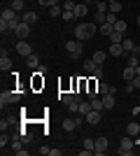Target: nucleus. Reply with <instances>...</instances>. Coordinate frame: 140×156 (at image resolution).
<instances>
[{
	"instance_id": "obj_36",
	"label": "nucleus",
	"mask_w": 140,
	"mask_h": 156,
	"mask_svg": "<svg viewBox=\"0 0 140 156\" xmlns=\"http://www.w3.org/2000/svg\"><path fill=\"white\" fill-rule=\"evenodd\" d=\"M110 12H114V14L121 12V2H119V0H117V2H110Z\"/></svg>"
},
{
	"instance_id": "obj_47",
	"label": "nucleus",
	"mask_w": 140,
	"mask_h": 156,
	"mask_svg": "<svg viewBox=\"0 0 140 156\" xmlns=\"http://www.w3.org/2000/svg\"><path fill=\"white\" fill-rule=\"evenodd\" d=\"M135 75H140V65H138V68H135Z\"/></svg>"
},
{
	"instance_id": "obj_3",
	"label": "nucleus",
	"mask_w": 140,
	"mask_h": 156,
	"mask_svg": "<svg viewBox=\"0 0 140 156\" xmlns=\"http://www.w3.org/2000/svg\"><path fill=\"white\" fill-rule=\"evenodd\" d=\"M21 100V93L19 91H2L0 93V107L5 110V105H9V103H19Z\"/></svg>"
},
{
	"instance_id": "obj_35",
	"label": "nucleus",
	"mask_w": 140,
	"mask_h": 156,
	"mask_svg": "<svg viewBox=\"0 0 140 156\" xmlns=\"http://www.w3.org/2000/svg\"><path fill=\"white\" fill-rule=\"evenodd\" d=\"M38 2H40L42 7H47V9H49V7H54V5H59V0H38Z\"/></svg>"
},
{
	"instance_id": "obj_46",
	"label": "nucleus",
	"mask_w": 140,
	"mask_h": 156,
	"mask_svg": "<svg viewBox=\"0 0 140 156\" xmlns=\"http://www.w3.org/2000/svg\"><path fill=\"white\" fill-rule=\"evenodd\" d=\"M82 2H84V5H91V2H98V0H82Z\"/></svg>"
},
{
	"instance_id": "obj_17",
	"label": "nucleus",
	"mask_w": 140,
	"mask_h": 156,
	"mask_svg": "<svg viewBox=\"0 0 140 156\" xmlns=\"http://www.w3.org/2000/svg\"><path fill=\"white\" fill-rule=\"evenodd\" d=\"M121 75H124V79H126V82H133V79H135V68H131V65H126Z\"/></svg>"
},
{
	"instance_id": "obj_4",
	"label": "nucleus",
	"mask_w": 140,
	"mask_h": 156,
	"mask_svg": "<svg viewBox=\"0 0 140 156\" xmlns=\"http://www.w3.org/2000/svg\"><path fill=\"white\" fill-rule=\"evenodd\" d=\"M117 154H121V156H133V137H131V135L121 137V144H119V149H117Z\"/></svg>"
},
{
	"instance_id": "obj_20",
	"label": "nucleus",
	"mask_w": 140,
	"mask_h": 156,
	"mask_svg": "<svg viewBox=\"0 0 140 156\" xmlns=\"http://www.w3.org/2000/svg\"><path fill=\"white\" fill-rule=\"evenodd\" d=\"M124 44H112L110 47V56H124Z\"/></svg>"
},
{
	"instance_id": "obj_15",
	"label": "nucleus",
	"mask_w": 140,
	"mask_h": 156,
	"mask_svg": "<svg viewBox=\"0 0 140 156\" xmlns=\"http://www.w3.org/2000/svg\"><path fill=\"white\" fill-rule=\"evenodd\" d=\"M100 98H103L105 110H112V107H114V93H105V96H100Z\"/></svg>"
},
{
	"instance_id": "obj_23",
	"label": "nucleus",
	"mask_w": 140,
	"mask_h": 156,
	"mask_svg": "<svg viewBox=\"0 0 140 156\" xmlns=\"http://www.w3.org/2000/svg\"><path fill=\"white\" fill-rule=\"evenodd\" d=\"M26 63H28V68H40V58H38L35 54H31V56H26Z\"/></svg>"
},
{
	"instance_id": "obj_50",
	"label": "nucleus",
	"mask_w": 140,
	"mask_h": 156,
	"mask_svg": "<svg viewBox=\"0 0 140 156\" xmlns=\"http://www.w3.org/2000/svg\"><path fill=\"white\" fill-rule=\"evenodd\" d=\"M138 100H140V93H138Z\"/></svg>"
},
{
	"instance_id": "obj_11",
	"label": "nucleus",
	"mask_w": 140,
	"mask_h": 156,
	"mask_svg": "<svg viewBox=\"0 0 140 156\" xmlns=\"http://www.w3.org/2000/svg\"><path fill=\"white\" fill-rule=\"evenodd\" d=\"M0 70H2V72H7V70H12V58H9V56H7L5 51L0 54Z\"/></svg>"
},
{
	"instance_id": "obj_13",
	"label": "nucleus",
	"mask_w": 140,
	"mask_h": 156,
	"mask_svg": "<svg viewBox=\"0 0 140 156\" xmlns=\"http://www.w3.org/2000/svg\"><path fill=\"white\" fill-rule=\"evenodd\" d=\"M84 119H87V124H91V126H96L100 121V112H96V110H91L89 114H84Z\"/></svg>"
},
{
	"instance_id": "obj_44",
	"label": "nucleus",
	"mask_w": 140,
	"mask_h": 156,
	"mask_svg": "<svg viewBox=\"0 0 140 156\" xmlns=\"http://www.w3.org/2000/svg\"><path fill=\"white\" fill-rule=\"evenodd\" d=\"M91 154H93L91 149H80V156H91Z\"/></svg>"
},
{
	"instance_id": "obj_29",
	"label": "nucleus",
	"mask_w": 140,
	"mask_h": 156,
	"mask_svg": "<svg viewBox=\"0 0 140 156\" xmlns=\"http://www.w3.org/2000/svg\"><path fill=\"white\" fill-rule=\"evenodd\" d=\"M75 5H77L75 0H63V5H61V7H63V12H73Z\"/></svg>"
},
{
	"instance_id": "obj_27",
	"label": "nucleus",
	"mask_w": 140,
	"mask_h": 156,
	"mask_svg": "<svg viewBox=\"0 0 140 156\" xmlns=\"http://www.w3.org/2000/svg\"><path fill=\"white\" fill-rule=\"evenodd\" d=\"M107 37H110L112 44H121V42H124V35H121V33H112V35H107Z\"/></svg>"
},
{
	"instance_id": "obj_24",
	"label": "nucleus",
	"mask_w": 140,
	"mask_h": 156,
	"mask_svg": "<svg viewBox=\"0 0 140 156\" xmlns=\"http://www.w3.org/2000/svg\"><path fill=\"white\" fill-rule=\"evenodd\" d=\"M121 44H124V51H126V54H131V51L135 49V42H133V40H128V37H124V42H121Z\"/></svg>"
},
{
	"instance_id": "obj_26",
	"label": "nucleus",
	"mask_w": 140,
	"mask_h": 156,
	"mask_svg": "<svg viewBox=\"0 0 140 156\" xmlns=\"http://www.w3.org/2000/svg\"><path fill=\"white\" fill-rule=\"evenodd\" d=\"M96 68H98V63H96L93 58L84 61V70H87V72H91V75H93V70H96Z\"/></svg>"
},
{
	"instance_id": "obj_6",
	"label": "nucleus",
	"mask_w": 140,
	"mask_h": 156,
	"mask_svg": "<svg viewBox=\"0 0 140 156\" xmlns=\"http://www.w3.org/2000/svg\"><path fill=\"white\" fill-rule=\"evenodd\" d=\"M87 12H89V5H84V2H77V5H75V9H73L75 19H84V16H87Z\"/></svg>"
},
{
	"instance_id": "obj_34",
	"label": "nucleus",
	"mask_w": 140,
	"mask_h": 156,
	"mask_svg": "<svg viewBox=\"0 0 140 156\" xmlns=\"http://www.w3.org/2000/svg\"><path fill=\"white\" fill-rule=\"evenodd\" d=\"M82 147H84V149H91V151H93V149H96V140H91V137H87Z\"/></svg>"
},
{
	"instance_id": "obj_19",
	"label": "nucleus",
	"mask_w": 140,
	"mask_h": 156,
	"mask_svg": "<svg viewBox=\"0 0 140 156\" xmlns=\"http://www.w3.org/2000/svg\"><path fill=\"white\" fill-rule=\"evenodd\" d=\"M21 21H26V23H31V26H33L35 21H38V14H35V12H23Z\"/></svg>"
},
{
	"instance_id": "obj_5",
	"label": "nucleus",
	"mask_w": 140,
	"mask_h": 156,
	"mask_svg": "<svg viewBox=\"0 0 140 156\" xmlns=\"http://www.w3.org/2000/svg\"><path fill=\"white\" fill-rule=\"evenodd\" d=\"M16 51H19V56H31V54H33V47L28 44L26 40H21V42H16Z\"/></svg>"
},
{
	"instance_id": "obj_41",
	"label": "nucleus",
	"mask_w": 140,
	"mask_h": 156,
	"mask_svg": "<svg viewBox=\"0 0 140 156\" xmlns=\"http://www.w3.org/2000/svg\"><path fill=\"white\" fill-rule=\"evenodd\" d=\"M7 126H9V121H5V119H2V121H0V130L5 133V130H7Z\"/></svg>"
},
{
	"instance_id": "obj_40",
	"label": "nucleus",
	"mask_w": 140,
	"mask_h": 156,
	"mask_svg": "<svg viewBox=\"0 0 140 156\" xmlns=\"http://www.w3.org/2000/svg\"><path fill=\"white\" fill-rule=\"evenodd\" d=\"M93 77H96V79H103V68H100V65L93 70Z\"/></svg>"
},
{
	"instance_id": "obj_28",
	"label": "nucleus",
	"mask_w": 140,
	"mask_h": 156,
	"mask_svg": "<svg viewBox=\"0 0 140 156\" xmlns=\"http://www.w3.org/2000/svg\"><path fill=\"white\" fill-rule=\"evenodd\" d=\"M91 58L96 61V63H98V65H103V63H105V58H107V54H103V51H96V54H93V56H91Z\"/></svg>"
},
{
	"instance_id": "obj_10",
	"label": "nucleus",
	"mask_w": 140,
	"mask_h": 156,
	"mask_svg": "<svg viewBox=\"0 0 140 156\" xmlns=\"http://www.w3.org/2000/svg\"><path fill=\"white\" fill-rule=\"evenodd\" d=\"M80 124H82V119H66V121H63L61 126H63V130H68V133H73V130L77 128Z\"/></svg>"
},
{
	"instance_id": "obj_12",
	"label": "nucleus",
	"mask_w": 140,
	"mask_h": 156,
	"mask_svg": "<svg viewBox=\"0 0 140 156\" xmlns=\"http://www.w3.org/2000/svg\"><path fill=\"white\" fill-rule=\"evenodd\" d=\"M126 135H131V137L140 135V124H138V121H131V124L126 126Z\"/></svg>"
},
{
	"instance_id": "obj_33",
	"label": "nucleus",
	"mask_w": 140,
	"mask_h": 156,
	"mask_svg": "<svg viewBox=\"0 0 140 156\" xmlns=\"http://www.w3.org/2000/svg\"><path fill=\"white\" fill-rule=\"evenodd\" d=\"M12 9L14 12H23V0H12Z\"/></svg>"
},
{
	"instance_id": "obj_32",
	"label": "nucleus",
	"mask_w": 140,
	"mask_h": 156,
	"mask_svg": "<svg viewBox=\"0 0 140 156\" xmlns=\"http://www.w3.org/2000/svg\"><path fill=\"white\" fill-rule=\"evenodd\" d=\"M61 9H63L61 5H54V7H49V16H61V14H63Z\"/></svg>"
},
{
	"instance_id": "obj_1",
	"label": "nucleus",
	"mask_w": 140,
	"mask_h": 156,
	"mask_svg": "<svg viewBox=\"0 0 140 156\" xmlns=\"http://www.w3.org/2000/svg\"><path fill=\"white\" fill-rule=\"evenodd\" d=\"M96 33H98V26H96V23H80V26L75 28V37L84 42V40L96 37Z\"/></svg>"
},
{
	"instance_id": "obj_43",
	"label": "nucleus",
	"mask_w": 140,
	"mask_h": 156,
	"mask_svg": "<svg viewBox=\"0 0 140 156\" xmlns=\"http://www.w3.org/2000/svg\"><path fill=\"white\" fill-rule=\"evenodd\" d=\"M133 86H135V89L140 91V75H135V79H133Z\"/></svg>"
},
{
	"instance_id": "obj_49",
	"label": "nucleus",
	"mask_w": 140,
	"mask_h": 156,
	"mask_svg": "<svg viewBox=\"0 0 140 156\" xmlns=\"http://www.w3.org/2000/svg\"><path fill=\"white\" fill-rule=\"evenodd\" d=\"M107 2H117V0H107Z\"/></svg>"
},
{
	"instance_id": "obj_39",
	"label": "nucleus",
	"mask_w": 140,
	"mask_h": 156,
	"mask_svg": "<svg viewBox=\"0 0 140 156\" xmlns=\"http://www.w3.org/2000/svg\"><path fill=\"white\" fill-rule=\"evenodd\" d=\"M61 19H63V21H73L75 14H73V12H63V14H61Z\"/></svg>"
},
{
	"instance_id": "obj_45",
	"label": "nucleus",
	"mask_w": 140,
	"mask_h": 156,
	"mask_svg": "<svg viewBox=\"0 0 140 156\" xmlns=\"http://www.w3.org/2000/svg\"><path fill=\"white\" fill-rule=\"evenodd\" d=\"M49 156H61V149H49Z\"/></svg>"
},
{
	"instance_id": "obj_7",
	"label": "nucleus",
	"mask_w": 140,
	"mask_h": 156,
	"mask_svg": "<svg viewBox=\"0 0 140 156\" xmlns=\"http://www.w3.org/2000/svg\"><path fill=\"white\" fill-rule=\"evenodd\" d=\"M28 33H31V23L21 21L19 26H16V30H14V35H16V37H28Z\"/></svg>"
},
{
	"instance_id": "obj_37",
	"label": "nucleus",
	"mask_w": 140,
	"mask_h": 156,
	"mask_svg": "<svg viewBox=\"0 0 140 156\" xmlns=\"http://www.w3.org/2000/svg\"><path fill=\"white\" fill-rule=\"evenodd\" d=\"M7 144H9V135H7V133H2V135H0V147L5 149Z\"/></svg>"
},
{
	"instance_id": "obj_42",
	"label": "nucleus",
	"mask_w": 140,
	"mask_h": 156,
	"mask_svg": "<svg viewBox=\"0 0 140 156\" xmlns=\"http://www.w3.org/2000/svg\"><path fill=\"white\" fill-rule=\"evenodd\" d=\"M135 91V86H133V82H128V84H126V93H133Z\"/></svg>"
},
{
	"instance_id": "obj_9",
	"label": "nucleus",
	"mask_w": 140,
	"mask_h": 156,
	"mask_svg": "<svg viewBox=\"0 0 140 156\" xmlns=\"http://www.w3.org/2000/svg\"><path fill=\"white\" fill-rule=\"evenodd\" d=\"M12 151L16 156H26V149H23V144H21V137H12Z\"/></svg>"
},
{
	"instance_id": "obj_14",
	"label": "nucleus",
	"mask_w": 140,
	"mask_h": 156,
	"mask_svg": "<svg viewBox=\"0 0 140 156\" xmlns=\"http://www.w3.org/2000/svg\"><path fill=\"white\" fill-rule=\"evenodd\" d=\"M98 33H100V35H112V33H114V23H107V21H105V23H100Z\"/></svg>"
},
{
	"instance_id": "obj_31",
	"label": "nucleus",
	"mask_w": 140,
	"mask_h": 156,
	"mask_svg": "<svg viewBox=\"0 0 140 156\" xmlns=\"http://www.w3.org/2000/svg\"><path fill=\"white\" fill-rule=\"evenodd\" d=\"M89 112H91V100L89 103H82L80 100V114H89Z\"/></svg>"
},
{
	"instance_id": "obj_8",
	"label": "nucleus",
	"mask_w": 140,
	"mask_h": 156,
	"mask_svg": "<svg viewBox=\"0 0 140 156\" xmlns=\"http://www.w3.org/2000/svg\"><path fill=\"white\" fill-rule=\"evenodd\" d=\"M107 151V137H98L96 140V149H93V154L100 156V154H105Z\"/></svg>"
},
{
	"instance_id": "obj_18",
	"label": "nucleus",
	"mask_w": 140,
	"mask_h": 156,
	"mask_svg": "<svg viewBox=\"0 0 140 156\" xmlns=\"http://www.w3.org/2000/svg\"><path fill=\"white\" fill-rule=\"evenodd\" d=\"M105 93H110V86L98 79V84H96V96H105Z\"/></svg>"
},
{
	"instance_id": "obj_48",
	"label": "nucleus",
	"mask_w": 140,
	"mask_h": 156,
	"mask_svg": "<svg viewBox=\"0 0 140 156\" xmlns=\"http://www.w3.org/2000/svg\"><path fill=\"white\" fill-rule=\"evenodd\" d=\"M135 21H138V26H140V14H138V19H135Z\"/></svg>"
},
{
	"instance_id": "obj_30",
	"label": "nucleus",
	"mask_w": 140,
	"mask_h": 156,
	"mask_svg": "<svg viewBox=\"0 0 140 156\" xmlns=\"http://www.w3.org/2000/svg\"><path fill=\"white\" fill-rule=\"evenodd\" d=\"M75 100V93H61V103L63 105H70Z\"/></svg>"
},
{
	"instance_id": "obj_38",
	"label": "nucleus",
	"mask_w": 140,
	"mask_h": 156,
	"mask_svg": "<svg viewBox=\"0 0 140 156\" xmlns=\"http://www.w3.org/2000/svg\"><path fill=\"white\" fill-rule=\"evenodd\" d=\"M105 21H107V23H117V14H114V12H107L105 14Z\"/></svg>"
},
{
	"instance_id": "obj_25",
	"label": "nucleus",
	"mask_w": 140,
	"mask_h": 156,
	"mask_svg": "<svg viewBox=\"0 0 140 156\" xmlns=\"http://www.w3.org/2000/svg\"><path fill=\"white\" fill-rule=\"evenodd\" d=\"M126 21H121V19H117V23H114V33H121V35H124V33H126Z\"/></svg>"
},
{
	"instance_id": "obj_21",
	"label": "nucleus",
	"mask_w": 140,
	"mask_h": 156,
	"mask_svg": "<svg viewBox=\"0 0 140 156\" xmlns=\"http://www.w3.org/2000/svg\"><path fill=\"white\" fill-rule=\"evenodd\" d=\"M126 65H131V68H138V65H140V56H135V54H128V56H126Z\"/></svg>"
},
{
	"instance_id": "obj_16",
	"label": "nucleus",
	"mask_w": 140,
	"mask_h": 156,
	"mask_svg": "<svg viewBox=\"0 0 140 156\" xmlns=\"http://www.w3.org/2000/svg\"><path fill=\"white\" fill-rule=\"evenodd\" d=\"M91 110H96V112H103L105 110V105H103V98H91Z\"/></svg>"
},
{
	"instance_id": "obj_2",
	"label": "nucleus",
	"mask_w": 140,
	"mask_h": 156,
	"mask_svg": "<svg viewBox=\"0 0 140 156\" xmlns=\"http://www.w3.org/2000/svg\"><path fill=\"white\" fill-rule=\"evenodd\" d=\"M82 40H70V42H66V51H68V56L70 58H80L82 56Z\"/></svg>"
},
{
	"instance_id": "obj_22",
	"label": "nucleus",
	"mask_w": 140,
	"mask_h": 156,
	"mask_svg": "<svg viewBox=\"0 0 140 156\" xmlns=\"http://www.w3.org/2000/svg\"><path fill=\"white\" fill-rule=\"evenodd\" d=\"M0 19H7V21H14L16 19V12H14L12 7H7V9H2V16Z\"/></svg>"
}]
</instances>
